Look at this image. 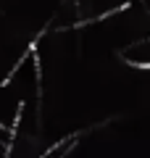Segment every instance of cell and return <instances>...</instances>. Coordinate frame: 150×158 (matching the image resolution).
I'll return each mask as SVG.
<instances>
[{
  "mask_svg": "<svg viewBox=\"0 0 150 158\" xmlns=\"http://www.w3.org/2000/svg\"><path fill=\"white\" fill-rule=\"evenodd\" d=\"M132 8V3H121V6H116V8H111V11H106V13H100V16H92V19H84V21H79V24H74V27H66V29H79V27H87V24H95V21H103V19H108V16H113V13H124V11H129Z\"/></svg>",
  "mask_w": 150,
  "mask_h": 158,
  "instance_id": "cell-1",
  "label": "cell"
},
{
  "mask_svg": "<svg viewBox=\"0 0 150 158\" xmlns=\"http://www.w3.org/2000/svg\"><path fill=\"white\" fill-rule=\"evenodd\" d=\"M77 8H79V0H77Z\"/></svg>",
  "mask_w": 150,
  "mask_h": 158,
  "instance_id": "cell-2",
  "label": "cell"
}]
</instances>
